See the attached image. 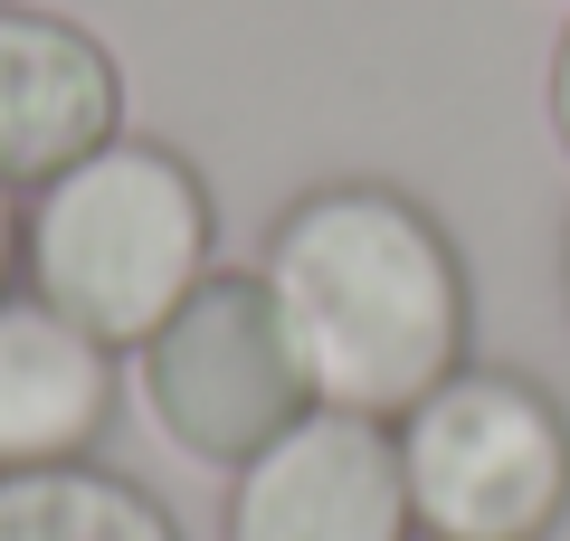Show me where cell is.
<instances>
[{
	"instance_id": "cell-5",
	"label": "cell",
	"mask_w": 570,
	"mask_h": 541,
	"mask_svg": "<svg viewBox=\"0 0 570 541\" xmlns=\"http://www.w3.org/2000/svg\"><path fill=\"white\" fill-rule=\"evenodd\" d=\"M228 541H419L400 427L362 409H305L238 465Z\"/></svg>"
},
{
	"instance_id": "cell-8",
	"label": "cell",
	"mask_w": 570,
	"mask_h": 541,
	"mask_svg": "<svg viewBox=\"0 0 570 541\" xmlns=\"http://www.w3.org/2000/svg\"><path fill=\"white\" fill-rule=\"evenodd\" d=\"M0 541H181V522L105 465H20L0 475Z\"/></svg>"
},
{
	"instance_id": "cell-2",
	"label": "cell",
	"mask_w": 570,
	"mask_h": 541,
	"mask_svg": "<svg viewBox=\"0 0 570 541\" xmlns=\"http://www.w3.org/2000/svg\"><path fill=\"white\" fill-rule=\"evenodd\" d=\"M29 295L58 304L105 352H142L171 323V304L219 266V209L209 180L171 142L115 134L77 171L39 180L20 209Z\"/></svg>"
},
{
	"instance_id": "cell-9",
	"label": "cell",
	"mask_w": 570,
	"mask_h": 541,
	"mask_svg": "<svg viewBox=\"0 0 570 541\" xmlns=\"http://www.w3.org/2000/svg\"><path fill=\"white\" fill-rule=\"evenodd\" d=\"M542 105H551V134H561V153H570V29H561V48H551V77H542Z\"/></svg>"
},
{
	"instance_id": "cell-4",
	"label": "cell",
	"mask_w": 570,
	"mask_h": 541,
	"mask_svg": "<svg viewBox=\"0 0 570 541\" xmlns=\"http://www.w3.org/2000/svg\"><path fill=\"white\" fill-rule=\"evenodd\" d=\"M134 371H142L153 427H163L181 456L228 465V475L314 409L305 361L285 342V314H276V295H266L257 266H209V276L171 304V323L134 352Z\"/></svg>"
},
{
	"instance_id": "cell-3",
	"label": "cell",
	"mask_w": 570,
	"mask_h": 541,
	"mask_svg": "<svg viewBox=\"0 0 570 541\" xmlns=\"http://www.w3.org/2000/svg\"><path fill=\"white\" fill-rule=\"evenodd\" d=\"M400 475L428 541H542L570 513V419L542 381L466 361L400 419Z\"/></svg>"
},
{
	"instance_id": "cell-6",
	"label": "cell",
	"mask_w": 570,
	"mask_h": 541,
	"mask_svg": "<svg viewBox=\"0 0 570 541\" xmlns=\"http://www.w3.org/2000/svg\"><path fill=\"white\" fill-rule=\"evenodd\" d=\"M124 134V67L96 29L0 0V180L39 190Z\"/></svg>"
},
{
	"instance_id": "cell-10",
	"label": "cell",
	"mask_w": 570,
	"mask_h": 541,
	"mask_svg": "<svg viewBox=\"0 0 570 541\" xmlns=\"http://www.w3.org/2000/svg\"><path fill=\"white\" fill-rule=\"evenodd\" d=\"M10 266H20V200H10V180H0V295H10Z\"/></svg>"
},
{
	"instance_id": "cell-1",
	"label": "cell",
	"mask_w": 570,
	"mask_h": 541,
	"mask_svg": "<svg viewBox=\"0 0 570 541\" xmlns=\"http://www.w3.org/2000/svg\"><path fill=\"white\" fill-rule=\"evenodd\" d=\"M314 409L400 427L428 390L466 371V257L390 180H324L276 219L257 257Z\"/></svg>"
},
{
	"instance_id": "cell-7",
	"label": "cell",
	"mask_w": 570,
	"mask_h": 541,
	"mask_svg": "<svg viewBox=\"0 0 570 541\" xmlns=\"http://www.w3.org/2000/svg\"><path fill=\"white\" fill-rule=\"evenodd\" d=\"M115 419V352L39 295H0V475L77 465Z\"/></svg>"
}]
</instances>
